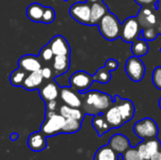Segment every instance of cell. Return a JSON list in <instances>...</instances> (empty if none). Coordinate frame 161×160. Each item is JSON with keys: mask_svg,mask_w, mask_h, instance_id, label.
Segmentation results:
<instances>
[{"mask_svg": "<svg viewBox=\"0 0 161 160\" xmlns=\"http://www.w3.org/2000/svg\"><path fill=\"white\" fill-rule=\"evenodd\" d=\"M28 74L18 67V69L11 72L9 74V82L14 87H23L25 79Z\"/></svg>", "mask_w": 161, "mask_h": 160, "instance_id": "cell-26", "label": "cell"}, {"mask_svg": "<svg viewBox=\"0 0 161 160\" xmlns=\"http://www.w3.org/2000/svg\"><path fill=\"white\" fill-rule=\"evenodd\" d=\"M55 56L69 55L71 54V48L67 40L61 35L54 36L48 42Z\"/></svg>", "mask_w": 161, "mask_h": 160, "instance_id": "cell-13", "label": "cell"}, {"mask_svg": "<svg viewBox=\"0 0 161 160\" xmlns=\"http://www.w3.org/2000/svg\"><path fill=\"white\" fill-rule=\"evenodd\" d=\"M82 125V121L75 119H65V124L63 125L62 134H74L80 130Z\"/></svg>", "mask_w": 161, "mask_h": 160, "instance_id": "cell-27", "label": "cell"}, {"mask_svg": "<svg viewBox=\"0 0 161 160\" xmlns=\"http://www.w3.org/2000/svg\"><path fill=\"white\" fill-rule=\"evenodd\" d=\"M142 38L145 41H154L157 39V37L159 35L158 29L156 28V26H150V27H145L142 28Z\"/></svg>", "mask_w": 161, "mask_h": 160, "instance_id": "cell-30", "label": "cell"}, {"mask_svg": "<svg viewBox=\"0 0 161 160\" xmlns=\"http://www.w3.org/2000/svg\"><path fill=\"white\" fill-rule=\"evenodd\" d=\"M157 8H158V10L161 12V0L158 1V4H157Z\"/></svg>", "mask_w": 161, "mask_h": 160, "instance_id": "cell-42", "label": "cell"}, {"mask_svg": "<svg viewBox=\"0 0 161 160\" xmlns=\"http://www.w3.org/2000/svg\"><path fill=\"white\" fill-rule=\"evenodd\" d=\"M45 107H46V111H57L58 102H57V100L49 101V102L45 103Z\"/></svg>", "mask_w": 161, "mask_h": 160, "instance_id": "cell-39", "label": "cell"}, {"mask_svg": "<svg viewBox=\"0 0 161 160\" xmlns=\"http://www.w3.org/2000/svg\"><path fill=\"white\" fill-rule=\"evenodd\" d=\"M88 3L90 4H92V3H95V2H100V1H103V0H86Z\"/></svg>", "mask_w": 161, "mask_h": 160, "instance_id": "cell-43", "label": "cell"}, {"mask_svg": "<svg viewBox=\"0 0 161 160\" xmlns=\"http://www.w3.org/2000/svg\"><path fill=\"white\" fill-rule=\"evenodd\" d=\"M58 113L62 115L65 119H75L82 121L84 118V112L80 108L69 107L67 105H62L58 109Z\"/></svg>", "mask_w": 161, "mask_h": 160, "instance_id": "cell-23", "label": "cell"}, {"mask_svg": "<svg viewBox=\"0 0 161 160\" xmlns=\"http://www.w3.org/2000/svg\"><path fill=\"white\" fill-rule=\"evenodd\" d=\"M65 118L57 111H46L44 121L41 125V131L46 137H53L61 134Z\"/></svg>", "mask_w": 161, "mask_h": 160, "instance_id": "cell-3", "label": "cell"}, {"mask_svg": "<svg viewBox=\"0 0 161 160\" xmlns=\"http://www.w3.org/2000/svg\"><path fill=\"white\" fill-rule=\"evenodd\" d=\"M46 136L40 130L29 135L27 139V146L33 152H42L47 147Z\"/></svg>", "mask_w": 161, "mask_h": 160, "instance_id": "cell-15", "label": "cell"}, {"mask_svg": "<svg viewBox=\"0 0 161 160\" xmlns=\"http://www.w3.org/2000/svg\"><path fill=\"white\" fill-rule=\"evenodd\" d=\"M18 67L27 74L38 72L42 68V62L39 57L34 55H24L18 59Z\"/></svg>", "mask_w": 161, "mask_h": 160, "instance_id": "cell-10", "label": "cell"}, {"mask_svg": "<svg viewBox=\"0 0 161 160\" xmlns=\"http://www.w3.org/2000/svg\"><path fill=\"white\" fill-rule=\"evenodd\" d=\"M136 148H137L139 154L141 155V157H142L143 159L150 160V158H151V155H150V153H149V151H148V149H147L146 144H145L144 141L142 142V143H140Z\"/></svg>", "mask_w": 161, "mask_h": 160, "instance_id": "cell-35", "label": "cell"}, {"mask_svg": "<svg viewBox=\"0 0 161 160\" xmlns=\"http://www.w3.org/2000/svg\"><path fill=\"white\" fill-rule=\"evenodd\" d=\"M55 19H56L55 9L51 7H45L43 14H42V23L45 25H49V24H52L55 21Z\"/></svg>", "mask_w": 161, "mask_h": 160, "instance_id": "cell-31", "label": "cell"}, {"mask_svg": "<svg viewBox=\"0 0 161 160\" xmlns=\"http://www.w3.org/2000/svg\"><path fill=\"white\" fill-rule=\"evenodd\" d=\"M63 1H65V2H67V1H68V0H63Z\"/></svg>", "mask_w": 161, "mask_h": 160, "instance_id": "cell-46", "label": "cell"}, {"mask_svg": "<svg viewBox=\"0 0 161 160\" xmlns=\"http://www.w3.org/2000/svg\"><path fill=\"white\" fill-rule=\"evenodd\" d=\"M110 79H111V72L108 71L105 66L99 68L93 75V80L101 84H108L110 81Z\"/></svg>", "mask_w": 161, "mask_h": 160, "instance_id": "cell-28", "label": "cell"}, {"mask_svg": "<svg viewBox=\"0 0 161 160\" xmlns=\"http://www.w3.org/2000/svg\"><path fill=\"white\" fill-rule=\"evenodd\" d=\"M60 88L54 80H48V82L42 84L41 88L39 89V93L42 98V100L44 103H47L49 101L57 100L59 96Z\"/></svg>", "mask_w": 161, "mask_h": 160, "instance_id": "cell-12", "label": "cell"}, {"mask_svg": "<svg viewBox=\"0 0 161 160\" xmlns=\"http://www.w3.org/2000/svg\"><path fill=\"white\" fill-rule=\"evenodd\" d=\"M71 17L81 25H90L91 22V5L88 2H76L69 8Z\"/></svg>", "mask_w": 161, "mask_h": 160, "instance_id": "cell-8", "label": "cell"}, {"mask_svg": "<svg viewBox=\"0 0 161 160\" xmlns=\"http://www.w3.org/2000/svg\"><path fill=\"white\" fill-rule=\"evenodd\" d=\"M157 29H158V33L161 34V21L158 23V27H157Z\"/></svg>", "mask_w": 161, "mask_h": 160, "instance_id": "cell-44", "label": "cell"}, {"mask_svg": "<svg viewBox=\"0 0 161 160\" xmlns=\"http://www.w3.org/2000/svg\"><path fill=\"white\" fill-rule=\"evenodd\" d=\"M93 160H119V156L108 144L97 150Z\"/></svg>", "mask_w": 161, "mask_h": 160, "instance_id": "cell-24", "label": "cell"}, {"mask_svg": "<svg viewBox=\"0 0 161 160\" xmlns=\"http://www.w3.org/2000/svg\"><path fill=\"white\" fill-rule=\"evenodd\" d=\"M144 142L146 144V147H147V149H148L151 157L161 149L160 141L157 138L150 139V140H146Z\"/></svg>", "mask_w": 161, "mask_h": 160, "instance_id": "cell-32", "label": "cell"}, {"mask_svg": "<svg viewBox=\"0 0 161 160\" xmlns=\"http://www.w3.org/2000/svg\"><path fill=\"white\" fill-rule=\"evenodd\" d=\"M18 137H19V135H18L17 133H11V135H10V137H9V139H10V141H15L18 139Z\"/></svg>", "mask_w": 161, "mask_h": 160, "instance_id": "cell-41", "label": "cell"}, {"mask_svg": "<svg viewBox=\"0 0 161 160\" xmlns=\"http://www.w3.org/2000/svg\"><path fill=\"white\" fill-rule=\"evenodd\" d=\"M78 93L79 92H77L71 87H63L60 88L59 97L64 105L80 108L82 107V97H80Z\"/></svg>", "mask_w": 161, "mask_h": 160, "instance_id": "cell-11", "label": "cell"}, {"mask_svg": "<svg viewBox=\"0 0 161 160\" xmlns=\"http://www.w3.org/2000/svg\"><path fill=\"white\" fill-rule=\"evenodd\" d=\"M70 64L71 61L69 55L55 56L52 60V70L54 73V76L57 77L67 73L70 68Z\"/></svg>", "mask_w": 161, "mask_h": 160, "instance_id": "cell-16", "label": "cell"}, {"mask_svg": "<svg viewBox=\"0 0 161 160\" xmlns=\"http://www.w3.org/2000/svg\"><path fill=\"white\" fill-rule=\"evenodd\" d=\"M104 115L111 128H119L125 124L122 114L115 103L105 112Z\"/></svg>", "mask_w": 161, "mask_h": 160, "instance_id": "cell-17", "label": "cell"}, {"mask_svg": "<svg viewBox=\"0 0 161 160\" xmlns=\"http://www.w3.org/2000/svg\"><path fill=\"white\" fill-rule=\"evenodd\" d=\"M152 82L157 89L161 90V66H158L154 69L152 73Z\"/></svg>", "mask_w": 161, "mask_h": 160, "instance_id": "cell-34", "label": "cell"}, {"mask_svg": "<svg viewBox=\"0 0 161 160\" xmlns=\"http://www.w3.org/2000/svg\"><path fill=\"white\" fill-rule=\"evenodd\" d=\"M150 160H161V149L159 151H158L156 154H154V155L151 157Z\"/></svg>", "mask_w": 161, "mask_h": 160, "instance_id": "cell-40", "label": "cell"}, {"mask_svg": "<svg viewBox=\"0 0 161 160\" xmlns=\"http://www.w3.org/2000/svg\"><path fill=\"white\" fill-rule=\"evenodd\" d=\"M125 73L132 81H142L145 75V65L141 58L136 56L128 58L125 64Z\"/></svg>", "mask_w": 161, "mask_h": 160, "instance_id": "cell-7", "label": "cell"}, {"mask_svg": "<svg viewBox=\"0 0 161 160\" xmlns=\"http://www.w3.org/2000/svg\"><path fill=\"white\" fill-rule=\"evenodd\" d=\"M43 77L40 71L30 73L26 75L25 82L23 84V88L26 91H34L39 90L41 86L43 84Z\"/></svg>", "mask_w": 161, "mask_h": 160, "instance_id": "cell-20", "label": "cell"}, {"mask_svg": "<svg viewBox=\"0 0 161 160\" xmlns=\"http://www.w3.org/2000/svg\"><path fill=\"white\" fill-rule=\"evenodd\" d=\"M114 104V99L108 93L99 91L85 92L82 98V108L86 114L96 115L107 111Z\"/></svg>", "mask_w": 161, "mask_h": 160, "instance_id": "cell-1", "label": "cell"}, {"mask_svg": "<svg viewBox=\"0 0 161 160\" xmlns=\"http://www.w3.org/2000/svg\"><path fill=\"white\" fill-rule=\"evenodd\" d=\"M108 144L117 154H124L127 149L130 148V143L128 139L122 134L113 135L110 138Z\"/></svg>", "mask_w": 161, "mask_h": 160, "instance_id": "cell-19", "label": "cell"}, {"mask_svg": "<svg viewBox=\"0 0 161 160\" xmlns=\"http://www.w3.org/2000/svg\"><path fill=\"white\" fill-rule=\"evenodd\" d=\"M131 51H132L134 56L142 58V57L148 54V52H149V44H148L147 41H145L144 39H139L138 38L136 41H134L132 42Z\"/></svg>", "mask_w": 161, "mask_h": 160, "instance_id": "cell-25", "label": "cell"}, {"mask_svg": "<svg viewBox=\"0 0 161 160\" xmlns=\"http://www.w3.org/2000/svg\"><path fill=\"white\" fill-rule=\"evenodd\" d=\"M114 103L117 105L125 124L133 119L135 115V107L132 101L128 99H121L119 96H115Z\"/></svg>", "mask_w": 161, "mask_h": 160, "instance_id": "cell-14", "label": "cell"}, {"mask_svg": "<svg viewBox=\"0 0 161 160\" xmlns=\"http://www.w3.org/2000/svg\"><path fill=\"white\" fill-rule=\"evenodd\" d=\"M105 67H106L108 71H110V72L116 71V70L118 69V67H119V62H118L116 59H114V58H109V59H108V60L106 61Z\"/></svg>", "mask_w": 161, "mask_h": 160, "instance_id": "cell-37", "label": "cell"}, {"mask_svg": "<svg viewBox=\"0 0 161 160\" xmlns=\"http://www.w3.org/2000/svg\"><path fill=\"white\" fill-rule=\"evenodd\" d=\"M108 11V7L103 1L91 4V22L90 25H96Z\"/></svg>", "mask_w": 161, "mask_h": 160, "instance_id": "cell-18", "label": "cell"}, {"mask_svg": "<svg viewBox=\"0 0 161 160\" xmlns=\"http://www.w3.org/2000/svg\"><path fill=\"white\" fill-rule=\"evenodd\" d=\"M135 134L142 140H150L157 138L158 134V126L151 118H144L134 124Z\"/></svg>", "mask_w": 161, "mask_h": 160, "instance_id": "cell-4", "label": "cell"}, {"mask_svg": "<svg viewBox=\"0 0 161 160\" xmlns=\"http://www.w3.org/2000/svg\"><path fill=\"white\" fill-rule=\"evenodd\" d=\"M40 72H41V74H42V77H43L44 80H47L48 81V80H51V79H53L55 77L54 76L53 70L50 67L42 66V68L40 70Z\"/></svg>", "mask_w": 161, "mask_h": 160, "instance_id": "cell-36", "label": "cell"}, {"mask_svg": "<svg viewBox=\"0 0 161 160\" xmlns=\"http://www.w3.org/2000/svg\"><path fill=\"white\" fill-rule=\"evenodd\" d=\"M158 106H159V108H160V109H161V97H160V99H159V102H158Z\"/></svg>", "mask_w": 161, "mask_h": 160, "instance_id": "cell-45", "label": "cell"}, {"mask_svg": "<svg viewBox=\"0 0 161 160\" xmlns=\"http://www.w3.org/2000/svg\"><path fill=\"white\" fill-rule=\"evenodd\" d=\"M38 57L40 58V59L42 60V62L48 63V62H52L55 55H54L51 47L47 43L46 45H44V46L42 47V49L39 52V56Z\"/></svg>", "mask_w": 161, "mask_h": 160, "instance_id": "cell-29", "label": "cell"}, {"mask_svg": "<svg viewBox=\"0 0 161 160\" xmlns=\"http://www.w3.org/2000/svg\"><path fill=\"white\" fill-rule=\"evenodd\" d=\"M93 81V76L85 71L74 73L69 79L70 87L79 93H85L91 88Z\"/></svg>", "mask_w": 161, "mask_h": 160, "instance_id": "cell-6", "label": "cell"}, {"mask_svg": "<svg viewBox=\"0 0 161 160\" xmlns=\"http://www.w3.org/2000/svg\"><path fill=\"white\" fill-rule=\"evenodd\" d=\"M123 160H144L139 154L137 148H129L122 154Z\"/></svg>", "mask_w": 161, "mask_h": 160, "instance_id": "cell-33", "label": "cell"}, {"mask_svg": "<svg viewBox=\"0 0 161 160\" xmlns=\"http://www.w3.org/2000/svg\"><path fill=\"white\" fill-rule=\"evenodd\" d=\"M121 23L119 19L111 12L108 11L98 23L100 34L107 41H115L121 35Z\"/></svg>", "mask_w": 161, "mask_h": 160, "instance_id": "cell-2", "label": "cell"}, {"mask_svg": "<svg viewBox=\"0 0 161 160\" xmlns=\"http://www.w3.org/2000/svg\"><path fill=\"white\" fill-rule=\"evenodd\" d=\"M158 0H135V2L142 7H152L157 6Z\"/></svg>", "mask_w": 161, "mask_h": 160, "instance_id": "cell-38", "label": "cell"}, {"mask_svg": "<svg viewBox=\"0 0 161 160\" xmlns=\"http://www.w3.org/2000/svg\"><path fill=\"white\" fill-rule=\"evenodd\" d=\"M142 26L139 24L137 17H129L121 25L120 37L125 42H133L142 33Z\"/></svg>", "mask_w": 161, "mask_h": 160, "instance_id": "cell-5", "label": "cell"}, {"mask_svg": "<svg viewBox=\"0 0 161 160\" xmlns=\"http://www.w3.org/2000/svg\"><path fill=\"white\" fill-rule=\"evenodd\" d=\"M92 127L96 130L98 136H100V137L111 129L105 115H103L102 113L94 115V117L92 121Z\"/></svg>", "mask_w": 161, "mask_h": 160, "instance_id": "cell-21", "label": "cell"}, {"mask_svg": "<svg viewBox=\"0 0 161 160\" xmlns=\"http://www.w3.org/2000/svg\"><path fill=\"white\" fill-rule=\"evenodd\" d=\"M44 6L40 3H32L26 8L27 18L34 23H42V14L44 11Z\"/></svg>", "mask_w": 161, "mask_h": 160, "instance_id": "cell-22", "label": "cell"}, {"mask_svg": "<svg viewBox=\"0 0 161 160\" xmlns=\"http://www.w3.org/2000/svg\"><path fill=\"white\" fill-rule=\"evenodd\" d=\"M137 20L142 28L156 26L158 22V14L156 13V10L151 7H142L138 13Z\"/></svg>", "mask_w": 161, "mask_h": 160, "instance_id": "cell-9", "label": "cell"}, {"mask_svg": "<svg viewBox=\"0 0 161 160\" xmlns=\"http://www.w3.org/2000/svg\"><path fill=\"white\" fill-rule=\"evenodd\" d=\"M160 51H161V48H160Z\"/></svg>", "mask_w": 161, "mask_h": 160, "instance_id": "cell-47", "label": "cell"}]
</instances>
